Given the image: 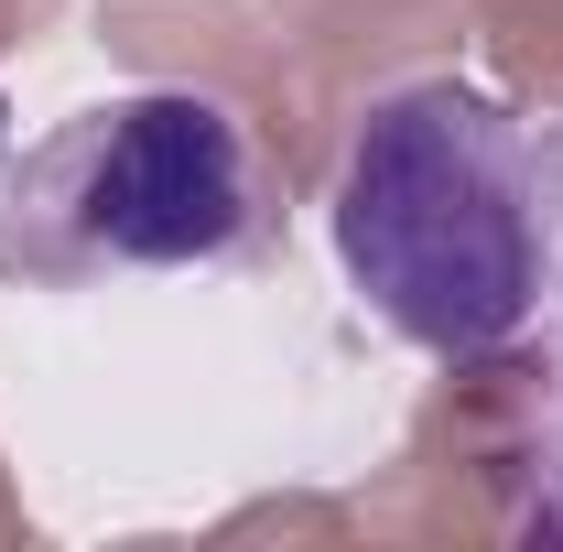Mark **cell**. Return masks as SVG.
<instances>
[{"mask_svg": "<svg viewBox=\"0 0 563 552\" xmlns=\"http://www.w3.org/2000/svg\"><path fill=\"white\" fill-rule=\"evenodd\" d=\"M336 261L422 346H498L542 303V196L509 109L433 76L390 87L336 174Z\"/></svg>", "mask_w": 563, "mask_h": 552, "instance_id": "6da1fadb", "label": "cell"}, {"mask_svg": "<svg viewBox=\"0 0 563 552\" xmlns=\"http://www.w3.org/2000/svg\"><path fill=\"white\" fill-rule=\"evenodd\" d=\"M22 185L44 196V217L98 261H228L250 239V131L196 98V87H131L109 109H87L76 131H55Z\"/></svg>", "mask_w": 563, "mask_h": 552, "instance_id": "7a4b0ae2", "label": "cell"}]
</instances>
